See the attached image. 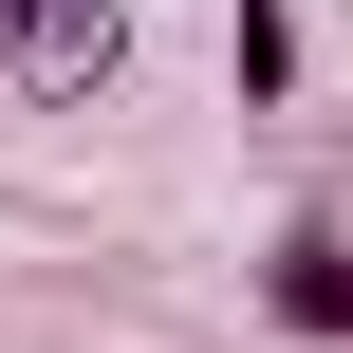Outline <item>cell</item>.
<instances>
[{
	"mask_svg": "<svg viewBox=\"0 0 353 353\" xmlns=\"http://www.w3.org/2000/svg\"><path fill=\"white\" fill-rule=\"evenodd\" d=\"M19 37H37V74H112V0H19Z\"/></svg>",
	"mask_w": 353,
	"mask_h": 353,
	"instance_id": "obj_1",
	"label": "cell"
},
{
	"mask_svg": "<svg viewBox=\"0 0 353 353\" xmlns=\"http://www.w3.org/2000/svg\"><path fill=\"white\" fill-rule=\"evenodd\" d=\"M279 316H316V335L353 316V261H335V242H298V261H279Z\"/></svg>",
	"mask_w": 353,
	"mask_h": 353,
	"instance_id": "obj_2",
	"label": "cell"
}]
</instances>
